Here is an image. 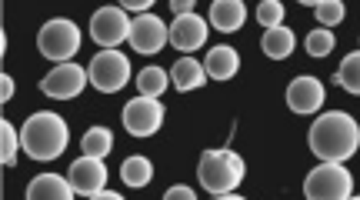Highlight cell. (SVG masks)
Listing matches in <instances>:
<instances>
[{
	"mask_svg": "<svg viewBox=\"0 0 360 200\" xmlns=\"http://www.w3.org/2000/svg\"><path fill=\"white\" fill-rule=\"evenodd\" d=\"M337 84L347 90V94H357L360 97V50L350 54V57H344L340 70H337Z\"/></svg>",
	"mask_w": 360,
	"mask_h": 200,
	"instance_id": "cell-22",
	"label": "cell"
},
{
	"mask_svg": "<svg viewBox=\"0 0 360 200\" xmlns=\"http://www.w3.org/2000/svg\"><path fill=\"white\" fill-rule=\"evenodd\" d=\"M37 47L51 61H60V63L70 61L80 50V27L74 20H67V17H53V20H47V24L40 27Z\"/></svg>",
	"mask_w": 360,
	"mask_h": 200,
	"instance_id": "cell-5",
	"label": "cell"
},
{
	"mask_svg": "<svg viewBox=\"0 0 360 200\" xmlns=\"http://www.w3.org/2000/svg\"><path fill=\"white\" fill-rule=\"evenodd\" d=\"M80 147H84V154H90V157H107V154L114 150V134H110L107 127H90L87 134H84V140H80Z\"/></svg>",
	"mask_w": 360,
	"mask_h": 200,
	"instance_id": "cell-21",
	"label": "cell"
},
{
	"mask_svg": "<svg viewBox=\"0 0 360 200\" xmlns=\"http://www.w3.org/2000/svg\"><path fill=\"white\" fill-rule=\"evenodd\" d=\"M167 200H193V190L184 187V184H174V187H167V194H164Z\"/></svg>",
	"mask_w": 360,
	"mask_h": 200,
	"instance_id": "cell-27",
	"label": "cell"
},
{
	"mask_svg": "<svg viewBox=\"0 0 360 200\" xmlns=\"http://www.w3.org/2000/svg\"><path fill=\"white\" fill-rule=\"evenodd\" d=\"M160 124H164V104H160V97L141 94V97H134L124 107V127L134 137H154L160 130Z\"/></svg>",
	"mask_w": 360,
	"mask_h": 200,
	"instance_id": "cell-7",
	"label": "cell"
},
{
	"mask_svg": "<svg viewBox=\"0 0 360 200\" xmlns=\"http://www.w3.org/2000/svg\"><path fill=\"white\" fill-rule=\"evenodd\" d=\"M13 97V80L7 74L0 77V100H11Z\"/></svg>",
	"mask_w": 360,
	"mask_h": 200,
	"instance_id": "cell-30",
	"label": "cell"
},
{
	"mask_svg": "<svg viewBox=\"0 0 360 200\" xmlns=\"http://www.w3.org/2000/svg\"><path fill=\"white\" fill-rule=\"evenodd\" d=\"M170 11H174V17H177V13H191L193 0H170Z\"/></svg>",
	"mask_w": 360,
	"mask_h": 200,
	"instance_id": "cell-29",
	"label": "cell"
},
{
	"mask_svg": "<svg viewBox=\"0 0 360 200\" xmlns=\"http://www.w3.org/2000/svg\"><path fill=\"white\" fill-rule=\"evenodd\" d=\"M197 174H200V187L214 197H231L237 200L233 187H240V180L247 174V163L240 154L220 147V150H204L200 163H197Z\"/></svg>",
	"mask_w": 360,
	"mask_h": 200,
	"instance_id": "cell-3",
	"label": "cell"
},
{
	"mask_svg": "<svg viewBox=\"0 0 360 200\" xmlns=\"http://www.w3.org/2000/svg\"><path fill=\"white\" fill-rule=\"evenodd\" d=\"M170 84L177 90H197L207 84V67L200 61H193V57H180L177 63H174V70H170Z\"/></svg>",
	"mask_w": 360,
	"mask_h": 200,
	"instance_id": "cell-16",
	"label": "cell"
},
{
	"mask_svg": "<svg viewBox=\"0 0 360 200\" xmlns=\"http://www.w3.org/2000/svg\"><path fill=\"white\" fill-rule=\"evenodd\" d=\"M334 30L330 27H317V30H310L307 40H304V47H307L310 57H327V54H334Z\"/></svg>",
	"mask_w": 360,
	"mask_h": 200,
	"instance_id": "cell-23",
	"label": "cell"
},
{
	"mask_svg": "<svg viewBox=\"0 0 360 200\" xmlns=\"http://www.w3.org/2000/svg\"><path fill=\"white\" fill-rule=\"evenodd\" d=\"M87 84H90L87 70L77 67L74 61H64V63H57L51 74L40 80V90H44L47 97H53V100H70V97H77Z\"/></svg>",
	"mask_w": 360,
	"mask_h": 200,
	"instance_id": "cell-9",
	"label": "cell"
},
{
	"mask_svg": "<svg viewBox=\"0 0 360 200\" xmlns=\"http://www.w3.org/2000/svg\"><path fill=\"white\" fill-rule=\"evenodd\" d=\"M257 20H260V27H281L283 24V4L281 0H260Z\"/></svg>",
	"mask_w": 360,
	"mask_h": 200,
	"instance_id": "cell-26",
	"label": "cell"
},
{
	"mask_svg": "<svg viewBox=\"0 0 360 200\" xmlns=\"http://www.w3.org/2000/svg\"><path fill=\"white\" fill-rule=\"evenodd\" d=\"M300 4H304V7H307V4L310 7H317V4H323V0H300Z\"/></svg>",
	"mask_w": 360,
	"mask_h": 200,
	"instance_id": "cell-32",
	"label": "cell"
},
{
	"mask_svg": "<svg viewBox=\"0 0 360 200\" xmlns=\"http://www.w3.org/2000/svg\"><path fill=\"white\" fill-rule=\"evenodd\" d=\"M244 20H247L244 0H214V4H210V27L220 30V34L240 30Z\"/></svg>",
	"mask_w": 360,
	"mask_h": 200,
	"instance_id": "cell-14",
	"label": "cell"
},
{
	"mask_svg": "<svg viewBox=\"0 0 360 200\" xmlns=\"http://www.w3.org/2000/svg\"><path fill=\"white\" fill-rule=\"evenodd\" d=\"M130 47L137 50V54H157V50L170 44V27L154 17V13H137L134 20H130Z\"/></svg>",
	"mask_w": 360,
	"mask_h": 200,
	"instance_id": "cell-10",
	"label": "cell"
},
{
	"mask_svg": "<svg viewBox=\"0 0 360 200\" xmlns=\"http://www.w3.org/2000/svg\"><path fill=\"white\" fill-rule=\"evenodd\" d=\"M77 194L74 184L60 174H40L30 180V187H27V197L30 200H70Z\"/></svg>",
	"mask_w": 360,
	"mask_h": 200,
	"instance_id": "cell-15",
	"label": "cell"
},
{
	"mask_svg": "<svg viewBox=\"0 0 360 200\" xmlns=\"http://www.w3.org/2000/svg\"><path fill=\"white\" fill-rule=\"evenodd\" d=\"M90 37H94V44H101L103 50L120 47L130 37V20L124 13V7H101V11H94V17H90Z\"/></svg>",
	"mask_w": 360,
	"mask_h": 200,
	"instance_id": "cell-8",
	"label": "cell"
},
{
	"mask_svg": "<svg viewBox=\"0 0 360 200\" xmlns=\"http://www.w3.org/2000/svg\"><path fill=\"white\" fill-rule=\"evenodd\" d=\"M314 13H317V24L321 27H337L347 17V7H344V0H323V4L314 7Z\"/></svg>",
	"mask_w": 360,
	"mask_h": 200,
	"instance_id": "cell-25",
	"label": "cell"
},
{
	"mask_svg": "<svg viewBox=\"0 0 360 200\" xmlns=\"http://www.w3.org/2000/svg\"><path fill=\"white\" fill-rule=\"evenodd\" d=\"M150 4H154V0H120L124 11H137V13H147L150 11Z\"/></svg>",
	"mask_w": 360,
	"mask_h": 200,
	"instance_id": "cell-28",
	"label": "cell"
},
{
	"mask_svg": "<svg viewBox=\"0 0 360 200\" xmlns=\"http://www.w3.org/2000/svg\"><path fill=\"white\" fill-rule=\"evenodd\" d=\"M70 144V130L67 120L53 111H40L34 117H27V124L20 127V147L27 150V157L34 161H57Z\"/></svg>",
	"mask_w": 360,
	"mask_h": 200,
	"instance_id": "cell-2",
	"label": "cell"
},
{
	"mask_svg": "<svg viewBox=\"0 0 360 200\" xmlns=\"http://www.w3.org/2000/svg\"><path fill=\"white\" fill-rule=\"evenodd\" d=\"M323 97H327V90L317 77H294L290 80V87H287V107L294 113H317L323 107Z\"/></svg>",
	"mask_w": 360,
	"mask_h": 200,
	"instance_id": "cell-12",
	"label": "cell"
},
{
	"mask_svg": "<svg viewBox=\"0 0 360 200\" xmlns=\"http://www.w3.org/2000/svg\"><path fill=\"white\" fill-rule=\"evenodd\" d=\"M207 44V20L200 13H177L170 27V47L180 54H193Z\"/></svg>",
	"mask_w": 360,
	"mask_h": 200,
	"instance_id": "cell-11",
	"label": "cell"
},
{
	"mask_svg": "<svg viewBox=\"0 0 360 200\" xmlns=\"http://www.w3.org/2000/svg\"><path fill=\"white\" fill-rule=\"evenodd\" d=\"M294 30L290 27H267L264 30V40H260V47H264V54H267L270 61H287L290 54H294Z\"/></svg>",
	"mask_w": 360,
	"mask_h": 200,
	"instance_id": "cell-18",
	"label": "cell"
},
{
	"mask_svg": "<svg viewBox=\"0 0 360 200\" xmlns=\"http://www.w3.org/2000/svg\"><path fill=\"white\" fill-rule=\"evenodd\" d=\"M360 147V124L344 111L321 113L310 127V150L317 161H350Z\"/></svg>",
	"mask_w": 360,
	"mask_h": 200,
	"instance_id": "cell-1",
	"label": "cell"
},
{
	"mask_svg": "<svg viewBox=\"0 0 360 200\" xmlns=\"http://www.w3.org/2000/svg\"><path fill=\"white\" fill-rule=\"evenodd\" d=\"M90 200H120V194H117V190H103V187H101Z\"/></svg>",
	"mask_w": 360,
	"mask_h": 200,
	"instance_id": "cell-31",
	"label": "cell"
},
{
	"mask_svg": "<svg viewBox=\"0 0 360 200\" xmlns=\"http://www.w3.org/2000/svg\"><path fill=\"white\" fill-rule=\"evenodd\" d=\"M17 147H20V134H13L11 120H0V163L4 167L17 163Z\"/></svg>",
	"mask_w": 360,
	"mask_h": 200,
	"instance_id": "cell-24",
	"label": "cell"
},
{
	"mask_svg": "<svg viewBox=\"0 0 360 200\" xmlns=\"http://www.w3.org/2000/svg\"><path fill=\"white\" fill-rule=\"evenodd\" d=\"M87 74H90V84L101 90V94H117L120 87H127V80H130V61L117 47L101 50V54H94V61H90Z\"/></svg>",
	"mask_w": 360,
	"mask_h": 200,
	"instance_id": "cell-6",
	"label": "cell"
},
{
	"mask_svg": "<svg viewBox=\"0 0 360 200\" xmlns=\"http://www.w3.org/2000/svg\"><path fill=\"white\" fill-rule=\"evenodd\" d=\"M150 177H154V163L147 161V157H141V154H134V157H127V161L120 163V180L134 190L147 187Z\"/></svg>",
	"mask_w": 360,
	"mask_h": 200,
	"instance_id": "cell-19",
	"label": "cell"
},
{
	"mask_svg": "<svg viewBox=\"0 0 360 200\" xmlns=\"http://www.w3.org/2000/svg\"><path fill=\"white\" fill-rule=\"evenodd\" d=\"M70 184H74L77 194L94 197V194L107 184V163H103V157H90V154H84L80 161L70 163Z\"/></svg>",
	"mask_w": 360,
	"mask_h": 200,
	"instance_id": "cell-13",
	"label": "cell"
},
{
	"mask_svg": "<svg viewBox=\"0 0 360 200\" xmlns=\"http://www.w3.org/2000/svg\"><path fill=\"white\" fill-rule=\"evenodd\" d=\"M207 77H214V80H231L237 70H240V54L233 47H214L207 54Z\"/></svg>",
	"mask_w": 360,
	"mask_h": 200,
	"instance_id": "cell-17",
	"label": "cell"
},
{
	"mask_svg": "<svg viewBox=\"0 0 360 200\" xmlns=\"http://www.w3.org/2000/svg\"><path fill=\"white\" fill-rule=\"evenodd\" d=\"M137 87H141V94H147V97H160V94L170 87V74L164 67H143L141 74H137Z\"/></svg>",
	"mask_w": 360,
	"mask_h": 200,
	"instance_id": "cell-20",
	"label": "cell"
},
{
	"mask_svg": "<svg viewBox=\"0 0 360 200\" xmlns=\"http://www.w3.org/2000/svg\"><path fill=\"white\" fill-rule=\"evenodd\" d=\"M304 194L310 200H344L354 197V177L340 161H323L304 180Z\"/></svg>",
	"mask_w": 360,
	"mask_h": 200,
	"instance_id": "cell-4",
	"label": "cell"
}]
</instances>
